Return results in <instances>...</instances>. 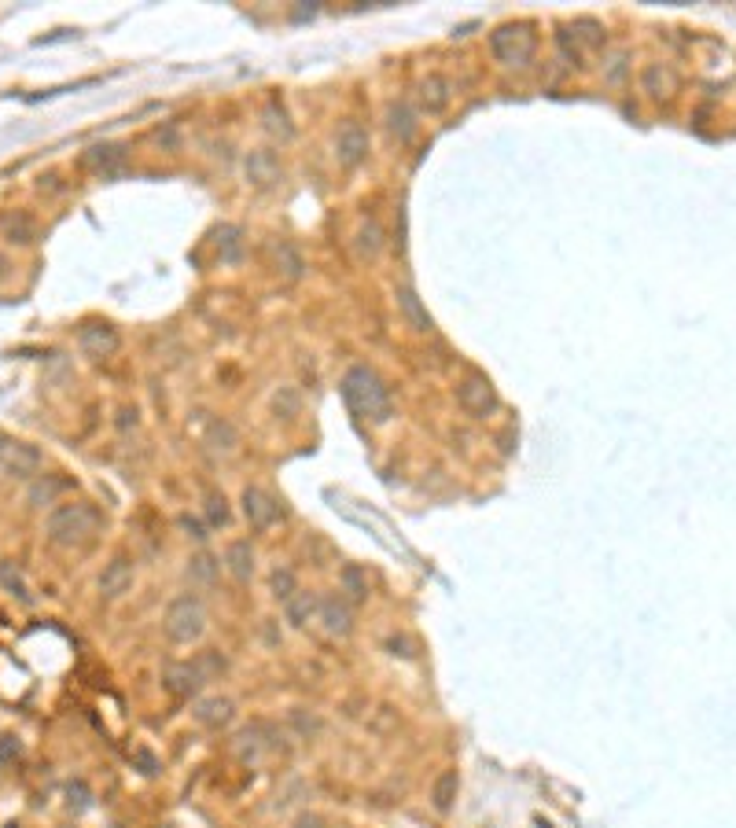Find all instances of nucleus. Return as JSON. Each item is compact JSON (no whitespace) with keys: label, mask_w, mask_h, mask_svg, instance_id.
<instances>
[{"label":"nucleus","mask_w":736,"mask_h":828,"mask_svg":"<svg viewBox=\"0 0 736 828\" xmlns=\"http://www.w3.org/2000/svg\"><path fill=\"white\" fill-rule=\"evenodd\" d=\"M342 398H347V405L357 412V417H368L376 424L390 420V412H395L387 383L372 369H364V364H357V369L347 372V379H342Z\"/></svg>","instance_id":"f257e3e1"},{"label":"nucleus","mask_w":736,"mask_h":828,"mask_svg":"<svg viewBox=\"0 0 736 828\" xmlns=\"http://www.w3.org/2000/svg\"><path fill=\"white\" fill-rule=\"evenodd\" d=\"M96 530H100V512L85 501H70V504L52 508V516H48V523H44L48 542L59 545V549L85 545Z\"/></svg>","instance_id":"f03ea898"},{"label":"nucleus","mask_w":736,"mask_h":828,"mask_svg":"<svg viewBox=\"0 0 736 828\" xmlns=\"http://www.w3.org/2000/svg\"><path fill=\"white\" fill-rule=\"evenodd\" d=\"M207 629V607L195 593H181L177 600H169L166 615H162V633L174 644H192L200 641Z\"/></svg>","instance_id":"7ed1b4c3"},{"label":"nucleus","mask_w":736,"mask_h":828,"mask_svg":"<svg viewBox=\"0 0 736 828\" xmlns=\"http://www.w3.org/2000/svg\"><path fill=\"white\" fill-rule=\"evenodd\" d=\"M489 52H494L501 63L508 66H523L534 56V34L523 22H508V27H497L489 34Z\"/></svg>","instance_id":"20e7f679"},{"label":"nucleus","mask_w":736,"mask_h":828,"mask_svg":"<svg viewBox=\"0 0 736 828\" xmlns=\"http://www.w3.org/2000/svg\"><path fill=\"white\" fill-rule=\"evenodd\" d=\"M457 405L468 412V417H489V412L497 409V391L494 383H489L482 372H468L460 383H457Z\"/></svg>","instance_id":"39448f33"},{"label":"nucleus","mask_w":736,"mask_h":828,"mask_svg":"<svg viewBox=\"0 0 736 828\" xmlns=\"http://www.w3.org/2000/svg\"><path fill=\"white\" fill-rule=\"evenodd\" d=\"M416 104H420L424 114H438L453 104V82L446 74H427L416 85Z\"/></svg>","instance_id":"423d86ee"},{"label":"nucleus","mask_w":736,"mask_h":828,"mask_svg":"<svg viewBox=\"0 0 736 828\" xmlns=\"http://www.w3.org/2000/svg\"><path fill=\"white\" fill-rule=\"evenodd\" d=\"M207 685V677L200 674V667H195V660L192 663H166L162 667V689L166 692H174V696H192V692H200Z\"/></svg>","instance_id":"0eeeda50"},{"label":"nucleus","mask_w":736,"mask_h":828,"mask_svg":"<svg viewBox=\"0 0 736 828\" xmlns=\"http://www.w3.org/2000/svg\"><path fill=\"white\" fill-rule=\"evenodd\" d=\"M239 501H243V516H247V523H251L254 530H269V527L277 523V516H280L277 501L269 497L265 490H258V486H247Z\"/></svg>","instance_id":"6e6552de"},{"label":"nucleus","mask_w":736,"mask_h":828,"mask_svg":"<svg viewBox=\"0 0 736 828\" xmlns=\"http://www.w3.org/2000/svg\"><path fill=\"white\" fill-rule=\"evenodd\" d=\"M41 465H44V457H41L37 446H30V442H12V446H8L4 472H8L12 479H34V475L41 472Z\"/></svg>","instance_id":"1a4fd4ad"},{"label":"nucleus","mask_w":736,"mask_h":828,"mask_svg":"<svg viewBox=\"0 0 736 828\" xmlns=\"http://www.w3.org/2000/svg\"><path fill=\"white\" fill-rule=\"evenodd\" d=\"M133 564L126 556H114L111 564L104 567V574H100V593L107 597V600H118V597H126L129 590H133Z\"/></svg>","instance_id":"9d476101"},{"label":"nucleus","mask_w":736,"mask_h":828,"mask_svg":"<svg viewBox=\"0 0 736 828\" xmlns=\"http://www.w3.org/2000/svg\"><path fill=\"white\" fill-rule=\"evenodd\" d=\"M335 155L342 166H357L368 155V133L357 126V121H347L335 137Z\"/></svg>","instance_id":"9b49d317"},{"label":"nucleus","mask_w":736,"mask_h":828,"mask_svg":"<svg viewBox=\"0 0 736 828\" xmlns=\"http://www.w3.org/2000/svg\"><path fill=\"white\" fill-rule=\"evenodd\" d=\"M78 343H82V350H85V354L104 357V354H114V350H118V332H114L111 324L92 321V324H82Z\"/></svg>","instance_id":"f8f14e48"},{"label":"nucleus","mask_w":736,"mask_h":828,"mask_svg":"<svg viewBox=\"0 0 736 828\" xmlns=\"http://www.w3.org/2000/svg\"><path fill=\"white\" fill-rule=\"evenodd\" d=\"M243 166H247V177H251L254 184H262V188H269V184H277V181H280V162H277V155L269 152V148L251 152Z\"/></svg>","instance_id":"ddd939ff"},{"label":"nucleus","mask_w":736,"mask_h":828,"mask_svg":"<svg viewBox=\"0 0 736 828\" xmlns=\"http://www.w3.org/2000/svg\"><path fill=\"white\" fill-rule=\"evenodd\" d=\"M321 622H325V629L328 633H350V626H354V615H350V604L347 600H339V597H328V600H321Z\"/></svg>","instance_id":"4468645a"},{"label":"nucleus","mask_w":736,"mask_h":828,"mask_svg":"<svg viewBox=\"0 0 736 828\" xmlns=\"http://www.w3.org/2000/svg\"><path fill=\"white\" fill-rule=\"evenodd\" d=\"M225 567H229V574L236 582H251V574H254V549H251V542H232L225 549Z\"/></svg>","instance_id":"2eb2a0df"},{"label":"nucleus","mask_w":736,"mask_h":828,"mask_svg":"<svg viewBox=\"0 0 736 828\" xmlns=\"http://www.w3.org/2000/svg\"><path fill=\"white\" fill-rule=\"evenodd\" d=\"M121 162H126V148L121 144H96V148L85 152V166L100 169V174H114Z\"/></svg>","instance_id":"dca6fc26"},{"label":"nucleus","mask_w":736,"mask_h":828,"mask_svg":"<svg viewBox=\"0 0 736 828\" xmlns=\"http://www.w3.org/2000/svg\"><path fill=\"white\" fill-rule=\"evenodd\" d=\"M195 718H200L203 725H210V729L229 725L232 722V699H225V696L200 699V703H195Z\"/></svg>","instance_id":"f3484780"},{"label":"nucleus","mask_w":736,"mask_h":828,"mask_svg":"<svg viewBox=\"0 0 736 828\" xmlns=\"http://www.w3.org/2000/svg\"><path fill=\"white\" fill-rule=\"evenodd\" d=\"M284 604H287V619L294 626H306L317 612H321V600H317V593H306V590H294V597L284 600Z\"/></svg>","instance_id":"a211bd4d"},{"label":"nucleus","mask_w":736,"mask_h":828,"mask_svg":"<svg viewBox=\"0 0 736 828\" xmlns=\"http://www.w3.org/2000/svg\"><path fill=\"white\" fill-rule=\"evenodd\" d=\"M387 126H390V133H395L402 144H409L416 137V114H412V107L409 104H395V107L387 111Z\"/></svg>","instance_id":"6ab92c4d"},{"label":"nucleus","mask_w":736,"mask_h":828,"mask_svg":"<svg viewBox=\"0 0 736 828\" xmlns=\"http://www.w3.org/2000/svg\"><path fill=\"white\" fill-rule=\"evenodd\" d=\"M398 306L405 309V316L412 321V328H420V332L431 328V316H427V309L420 306V299H416L412 287H398Z\"/></svg>","instance_id":"aec40b11"},{"label":"nucleus","mask_w":736,"mask_h":828,"mask_svg":"<svg viewBox=\"0 0 736 828\" xmlns=\"http://www.w3.org/2000/svg\"><path fill=\"white\" fill-rule=\"evenodd\" d=\"M457 773L453 769H446V773H442L438 777V781H435V788H431V802H435V810H442V814H446L450 807H453V799H457Z\"/></svg>","instance_id":"412c9836"},{"label":"nucleus","mask_w":736,"mask_h":828,"mask_svg":"<svg viewBox=\"0 0 736 828\" xmlns=\"http://www.w3.org/2000/svg\"><path fill=\"white\" fill-rule=\"evenodd\" d=\"M0 229H4V236H8L12 243H34V239H37V229H34V222H30L27 214L4 217V222H0Z\"/></svg>","instance_id":"4be33fe9"},{"label":"nucleus","mask_w":736,"mask_h":828,"mask_svg":"<svg viewBox=\"0 0 736 828\" xmlns=\"http://www.w3.org/2000/svg\"><path fill=\"white\" fill-rule=\"evenodd\" d=\"M207 442H210L214 449H221V453H229V449L236 446V431H232V424H229V420H210V427H207Z\"/></svg>","instance_id":"5701e85b"},{"label":"nucleus","mask_w":736,"mask_h":828,"mask_svg":"<svg viewBox=\"0 0 736 828\" xmlns=\"http://www.w3.org/2000/svg\"><path fill=\"white\" fill-rule=\"evenodd\" d=\"M217 567H221V564H217L210 552H200V556L188 559V578H192V582H214V578H217Z\"/></svg>","instance_id":"b1692460"},{"label":"nucleus","mask_w":736,"mask_h":828,"mask_svg":"<svg viewBox=\"0 0 736 828\" xmlns=\"http://www.w3.org/2000/svg\"><path fill=\"white\" fill-rule=\"evenodd\" d=\"M277 262H280V269H284L287 280H299L302 269H306V265H302V254L294 251L291 243H280V247H277Z\"/></svg>","instance_id":"393cba45"},{"label":"nucleus","mask_w":736,"mask_h":828,"mask_svg":"<svg viewBox=\"0 0 736 828\" xmlns=\"http://www.w3.org/2000/svg\"><path fill=\"white\" fill-rule=\"evenodd\" d=\"M575 34L589 44V48H604V41H607V34H604V27L597 19H575Z\"/></svg>","instance_id":"a878e982"},{"label":"nucleus","mask_w":736,"mask_h":828,"mask_svg":"<svg viewBox=\"0 0 736 828\" xmlns=\"http://www.w3.org/2000/svg\"><path fill=\"white\" fill-rule=\"evenodd\" d=\"M207 519L214 523V527H225L229 523V501H225V494H217V490H207Z\"/></svg>","instance_id":"bb28decb"},{"label":"nucleus","mask_w":736,"mask_h":828,"mask_svg":"<svg viewBox=\"0 0 736 828\" xmlns=\"http://www.w3.org/2000/svg\"><path fill=\"white\" fill-rule=\"evenodd\" d=\"M239 229L236 225H225V229H221L217 232V251H221V258H225V262H236L239 258Z\"/></svg>","instance_id":"cd10ccee"},{"label":"nucleus","mask_w":736,"mask_h":828,"mask_svg":"<svg viewBox=\"0 0 736 828\" xmlns=\"http://www.w3.org/2000/svg\"><path fill=\"white\" fill-rule=\"evenodd\" d=\"M357 247H361L364 254H376V251L383 247V229H380V222H364V225H361Z\"/></svg>","instance_id":"c85d7f7f"},{"label":"nucleus","mask_w":736,"mask_h":828,"mask_svg":"<svg viewBox=\"0 0 736 828\" xmlns=\"http://www.w3.org/2000/svg\"><path fill=\"white\" fill-rule=\"evenodd\" d=\"M195 667H200V674H203L207 681H214V677L225 674V660H221V652H214V648L195 655Z\"/></svg>","instance_id":"c756f323"},{"label":"nucleus","mask_w":736,"mask_h":828,"mask_svg":"<svg viewBox=\"0 0 736 828\" xmlns=\"http://www.w3.org/2000/svg\"><path fill=\"white\" fill-rule=\"evenodd\" d=\"M342 590H347L350 600H364L368 582H364V574H361L357 567H342Z\"/></svg>","instance_id":"7c9ffc66"},{"label":"nucleus","mask_w":736,"mask_h":828,"mask_svg":"<svg viewBox=\"0 0 736 828\" xmlns=\"http://www.w3.org/2000/svg\"><path fill=\"white\" fill-rule=\"evenodd\" d=\"M670 85V78L667 74H662V66H645V89L652 92V96H667V92H662V89H667Z\"/></svg>","instance_id":"2f4dec72"},{"label":"nucleus","mask_w":736,"mask_h":828,"mask_svg":"<svg viewBox=\"0 0 736 828\" xmlns=\"http://www.w3.org/2000/svg\"><path fill=\"white\" fill-rule=\"evenodd\" d=\"M273 593H277L280 600H291V597H294V574H291L287 567H277V571H273Z\"/></svg>","instance_id":"473e14b6"},{"label":"nucleus","mask_w":736,"mask_h":828,"mask_svg":"<svg viewBox=\"0 0 736 828\" xmlns=\"http://www.w3.org/2000/svg\"><path fill=\"white\" fill-rule=\"evenodd\" d=\"M59 490H63V482H59V479H56V482H48V486L41 482V486H34V494H30V501H48V497H56Z\"/></svg>","instance_id":"72a5a7b5"},{"label":"nucleus","mask_w":736,"mask_h":828,"mask_svg":"<svg viewBox=\"0 0 736 828\" xmlns=\"http://www.w3.org/2000/svg\"><path fill=\"white\" fill-rule=\"evenodd\" d=\"M299 409V398H294V391H280L277 394V412H294Z\"/></svg>","instance_id":"f704fd0d"},{"label":"nucleus","mask_w":736,"mask_h":828,"mask_svg":"<svg viewBox=\"0 0 736 828\" xmlns=\"http://www.w3.org/2000/svg\"><path fill=\"white\" fill-rule=\"evenodd\" d=\"M181 527H184V530L192 534V538H200V542L207 538V530H203V523H200V519H192V516H181Z\"/></svg>","instance_id":"c9c22d12"},{"label":"nucleus","mask_w":736,"mask_h":828,"mask_svg":"<svg viewBox=\"0 0 736 828\" xmlns=\"http://www.w3.org/2000/svg\"><path fill=\"white\" fill-rule=\"evenodd\" d=\"M294 828H325V817H317V814H302L299 821H294Z\"/></svg>","instance_id":"e433bc0d"},{"label":"nucleus","mask_w":736,"mask_h":828,"mask_svg":"<svg viewBox=\"0 0 736 828\" xmlns=\"http://www.w3.org/2000/svg\"><path fill=\"white\" fill-rule=\"evenodd\" d=\"M622 63H626V56H615V63H611V70H607V78H611V82H622V74H626V66H622Z\"/></svg>","instance_id":"4c0bfd02"},{"label":"nucleus","mask_w":736,"mask_h":828,"mask_svg":"<svg viewBox=\"0 0 736 828\" xmlns=\"http://www.w3.org/2000/svg\"><path fill=\"white\" fill-rule=\"evenodd\" d=\"M8 446H12V442H8L4 434H0V472H4V457H8Z\"/></svg>","instance_id":"58836bf2"},{"label":"nucleus","mask_w":736,"mask_h":828,"mask_svg":"<svg viewBox=\"0 0 736 828\" xmlns=\"http://www.w3.org/2000/svg\"><path fill=\"white\" fill-rule=\"evenodd\" d=\"M4 269H8V262H4V258H0V280H4Z\"/></svg>","instance_id":"ea45409f"}]
</instances>
